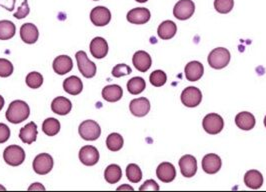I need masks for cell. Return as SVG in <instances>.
<instances>
[{
	"instance_id": "6da1fadb",
	"label": "cell",
	"mask_w": 266,
	"mask_h": 192,
	"mask_svg": "<svg viewBox=\"0 0 266 192\" xmlns=\"http://www.w3.org/2000/svg\"><path fill=\"white\" fill-rule=\"evenodd\" d=\"M30 108L28 104L22 100H14L9 104L6 111V118L13 124L21 123L29 117Z\"/></svg>"
},
{
	"instance_id": "7a4b0ae2",
	"label": "cell",
	"mask_w": 266,
	"mask_h": 192,
	"mask_svg": "<svg viewBox=\"0 0 266 192\" xmlns=\"http://www.w3.org/2000/svg\"><path fill=\"white\" fill-rule=\"evenodd\" d=\"M208 64L214 69H222L230 61V52L223 47L213 49L208 55Z\"/></svg>"
},
{
	"instance_id": "3957f363",
	"label": "cell",
	"mask_w": 266,
	"mask_h": 192,
	"mask_svg": "<svg viewBox=\"0 0 266 192\" xmlns=\"http://www.w3.org/2000/svg\"><path fill=\"white\" fill-rule=\"evenodd\" d=\"M4 161L10 166H19L25 160V152L18 145H10L3 152Z\"/></svg>"
},
{
	"instance_id": "277c9868",
	"label": "cell",
	"mask_w": 266,
	"mask_h": 192,
	"mask_svg": "<svg viewBox=\"0 0 266 192\" xmlns=\"http://www.w3.org/2000/svg\"><path fill=\"white\" fill-rule=\"evenodd\" d=\"M79 135L87 141H94L99 138L101 134V128L94 120H85L78 128Z\"/></svg>"
},
{
	"instance_id": "5b68a950",
	"label": "cell",
	"mask_w": 266,
	"mask_h": 192,
	"mask_svg": "<svg viewBox=\"0 0 266 192\" xmlns=\"http://www.w3.org/2000/svg\"><path fill=\"white\" fill-rule=\"evenodd\" d=\"M78 69L85 78H92L96 74V65L90 61L84 51H78L75 54Z\"/></svg>"
},
{
	"instance_id": "8992f818",
	"label": "cell",
	"mask_w": 266,
	"mask_h": 192,
	"mask_svg": "<svg viewBox=\"0 0 266 192\" xmlns=\"http://www.w3.org/2000/svg\"><path fill=\"white\" fill-rule=\"evenodd\" d=\"M195 11V5L192 0H179L174 8L173 15L179 20L189 19Z\"/></svg>"
},
{
	"instance_id": "52a82bcc",
	"label": "cell",
	"mask_w": 266,
	"mask_h": 192,
	"mask_svg": "<svg viewBox=\"0 0 266 192\" xmlns=\"http://www.w3.org/2000/svg\"><path fill=\"white\" fill-rule=\"evenodd\" d=\"M53 168V158L47 153L38 154L33 160V169L39 175L49 173Z\"/></svg>"
},
{
	"instance_id": "ba28073f",
	"label": "cell",
	"mask_w": 266,
	"mask_h": 192,
	"mask_svg": "<svg viewBox=\"0 0 266 192\" xmlns=\"http://www.w3.org/2000/svg\"><path fill=\"white\" fill-rule=\"evenodd\" d=\"M202 126L208 134L215 135L221 132V130L224 127V121L222 117L217 113H209L204 117Z\"/></svg>"
},
{
	"instance_id": "9c48e42d",
	"label": "cell",
	"mask_w": 266,
	"mask_h": 192,
	"mask_svg": "<svg viewBox=\"0 0 266 192\" xmlns=\"http://www.w3.org/2000/svg\"><path fill=\"white\" fill-rule=\"evenodd\" d=\"M202 93L197 87L189 86L181 93V102L186 107H196L201 103Z\"/></svg>"
},
{
	"instance_id": "30bf717a",
	"label": "cell",
	"mask_w": 266,
	"mask_h": 192,
	"mask_svg": "<svg viewBox=\"0 0 266 192\" xmlns=\"http://www.w3.org/2000/svg\"><path fill=\"white\" fill-rule=\"evenodd\" d=\"M90 19L95 26H105L111 20V12L104 6H97L91 10Z\"/></svg>"
},
{
	"instance_id": "8fae6325",
	"label": "cell",
	"mask_w": 266,
	"mask_h": 192,
	"mask_svg": "<svg viewBox=\"0 0 266 192\" xmlns=\"http://www.w3.org/2000/svg\"><path fill=\"white\" fill-rule=\"evenodd\" d=\"M79 160L86 166H93L99 160V152L92 145L83 146L79 151Z\"/></svg>"
},
{
	"instance_id": "7c38bea8",
	"label": "cell",
	"mask_w": 266,
	"mask_h": 192,
	"mask_svg": "<svg viewBox=\"0 0 266 192\" xmlns=\"http://www.w3.org/2000/svg\"><path fill=\"white\" fill-rule=\"evenodd\" d=\"M221 164L222 163L220 157L214 153L206 154L201 161V166L203 171L208 174L217 173L221 168Z\"/></svg>"
},
{
	"instance_id": "4fadbf2b",
	"label": "cell",
	"mask_w": 266,
	"mask_h": 192,
	"mask_svg": "<svg viewBox=\"0 0 266 192\" xmlns=\"http://www.w3.org/2000/svg\"><path fill=\"white\" fill-rule=\"evenodd\" d=\"M179 167L181 174L184 177H192L197 171V161L192 155H184L179 160Z\"/></svg>"
},
{
	"instance_id": "5bb4252c",
	"label": "cell",
	"mask_w": 266,
	"mask_h": 192,
	"mask_svg": "<svg viewBox=\"0 0 266 192\" xmlns=\"http://www.w3.org/2000/svg\"><path fill=\"white\" fill-rule=\"evenodd\" d=\"M156 175L159 180L165 183L173 181L176 177V170L173 164L169 162H162L156 169Z\"/></svg>"
},
{
	"instance_id": "9a60e30c",
	"label": "cell",
	"mask_w": 266,
	"mask_h": 192,
	"mask_svg": "<svg viewBox=\"0 0 266 192\" xmlns=\"http://www.w3.org/2000/svg\"><path fill=\"white\" fill-rule=\"evenodd\" d=\"M150 11L144 7L133 8L127 13V21L132 24H145L150 19Z\"/></svg>"
},
{
	"instance_id": "2e32d148",
	"label": "cell",
	"mask_w": 266,
	"mask_h": 192,
	"mask_svg": "<svg viewBox=\"0 0 266 192\" xmlns=\"http://www.w3.org/2000/svg\"><path fill=\"white\" fill-rule=\"evenodd\" d=\"M90 52L94 58H104L108 53L107 41L102 37H95L90 43Z\"/></svg>"
},
{
	"instance_id": "e0dca14e",
	"label": "cell",
	"mask_w": 266,
	"mask_h": 192,
	"mask_svg": "<svg viewBox=\"0 0 266 192\" xmlns=\"http://www.w3.org/2000/svg\"><path fill=\"white\" fill-rule=\"evenodd\" d=\"M129 109L134 116L143 117L150 111V102L145 97L133 99L129 104Z\"/></svg>"
},
{
	"instance_id": "ac0fdd59",
	"label": "cell",
	"mask_w": 266,
	"mask_h": 192,
	"mask_svg": "<svg viewBox=\"0 0 266 192\" xmlns=\"http://www.w3.org/2000/svg\"><path fill=\"white\" fill-rule=\"evenodd\" d=\"M20 37L23 42L33 44L38 40L39 32L37 27L32 23H25L20 28Z\"/></svg>"
},
{
	"instance_id": "d6986e66",
	"label": "cell",
	"mask_w": 266,
	"mask_h": 192,
	"mask_svg": "<svg viewBox=\"0 0 266 192\" xmlns=\"http://www.w3.org/2000/svg\"><path fill=\"white\" fill-rule=\"evenodd\" d=\"M132 62L134 67L138 71L146 72L151 67L152 60H151L150 55L147 52H145L143 50H140V51H137V52L134 53Z\"/></svg>"
},
{
	"instance_id": "ffe728a7",
	"label": "cell",
	"mask_w": 266,
	"mask_h": 192,
	"mask_svg": "<svg viewBox=\"0 0 266 192\" xmlns=\"http://www.w3.org/2000/svg\"><path fill=\"white\" fill-rule=\"evenodd\" d=\"M37 134H38L37 125L34 122H29L24 127L20 129L19 137H20L21 141H23V143L32 144L33 142L36 141Z\"/></svg>"
},
{
	"instance_id": "44dd1931",
	"label": "cell",
	"mask_w": 266,
	"mask_h": 192,
	"mask_svg": "<svg viewBox=\"0 0 266 192\" xmlns=\"http://www.w3.org/2000/svg\"><path fill=\"white\" fill-rule=\"evenodd\" d=\"M71 108H72L71 101L63 96L56 97L55 99H53L51 103L52 111L58 115H66L71 111Z\"/></svg>"
},
{
	"instance_id": "7402d4cb",
	"label": "cell",
	"mask_w": 266,
	"mask_h": 192,
	"mask_svg": "<svg viewBox=\"0 0 266 192\" xmlns=\"http://www.w3.org/2000/svg\"><path fill=\"white\" fill-rule=\"evenodd\" d=\"M204 72V67L200 61H191L186 64L184 73L185 77L189 81H197L202 77Z\"/></svg>"
},
{
	"instance_id": "603a6c76",
	"label": "cell",
	"mask_w": 266,
	"mask_h": 192,
	"mask_svg": "<svg viewBox=\"0 0 266 192\" xmlns=\"http://www.w3.org/2000/svg\"><path fill=\"white\" fill-rule=\"evenodd\" d=\"M244 183L251 189H258L263 184V176L258 170H249L244 175Z\"/></svg>"
},
{
	"instance_id": "cb8c5ba5",
	"label": "cell",
	"mask_w": 266,
	"mask_h": 192,
	"mask_svg": "<svg viewBox=\"0 0 266 192\" xmlns=\"http://www.w3.org/2000/svg\"><path fill=\"white\" fill-rule=\"evenodd\" d=\"M123 95V90L119 85L112 84L107 85L102 90V97L108 102H116L121 99Z\"/></svg>"
},
{
	"instance_id": "d4e9b609",
	"label": "cell",
	"mask_w": 266,
	"mask_h": 192,
	"mask_svg": "<svg viewBox=\"0 0 266 192\" xmlns=\"http://www.w3.org/2000/svg\"><path fill=\"white\" fill-rule=\"evenodd\" d=\"M53 70L59 75H64L73 68L72 59L67 55L57 56L53 61Z\"/></svg>"
},
{
	"instance_id": "484cf974",
	"label": "cell",
	"mask_w": 266,
	"mask_h": 192,
	"mask_svg": "<svg viewBox=\"0 0 266 192\" xmlns=\"http://www.w3.org/2000/svg\"><path fill=\"white\" fill-rule=\"evenodd\" d=\"M176 31H177V26L171 20L163 21L158 26V29H157L158 36L163 40H168L174 37V35L176 34Z\"/></svg>"
},
{
	"instance_id": "4316f807",
	"label": "cell",
	"mask_w": 266,
	"mask_h": 192,
	"mask_svg": "<svg viewBox=\"0 0 266 192\" xmlns=\"http://www.w3.org/2000/svg\"><path fill=\"white\" fill-rule=\"evenodd\" d=\"M235 123L237 127L242 130H251L255 126V117L250 112H240L235 117Z\"/></svg>"
},
{
	"instance_id": "83f0119b",
	"label": "cell",
	"mask_w": 266,
	"mask_h": 192,
	"mask_svg": "<svg viewBox=\"0 0 266 192\" xmlns=\"http://www.w3.org/2000/svg\"><path fill=\"white\" fill-rule=\"evenodd\" d=\"M63 89L68 94L71 95H78L82 89H83V84L82 81L79 77L73 75L66 78L63 82Z\"/></svg>"
},
{
	"instance_id": "f1b7e54d",
	"label": "cell",
	"mask_w": 266,
	"mask_h": 192,
	"mask_svg": "<svg viewBox=\"0 0 266 192\" xmlns=\"http://www.w3.org/2000/svg\"><path fill=\"white\" fill-rule=\"evenodd\" d=\"M122 177V170L117 164L108 165L104 171V178L110 184L117 183Z\"/></svg>"
},
{
	"instance_id": "f546056e",
	"label": "cell",
	"mask_w": 266,
	"mask_h": 192,
	"mask_svg": "<svg viewBox=\"0 0 266 192\" xmlns=\"http://www.w3.org/2000/svg\"><path fill=\"white\" fill-rule=\"evenodd\" d=\"M16 32L15 24L9 20L0 21V40L11 39Z\"/></svg>"
},
{
	"instance_id": "4dcf8cb0",
	"label": "cell",
	"mask_w": 266,
	"mask_h": 192,
	"mask_svg": "<svg viewBox=\"0 0 266 192\" xmlns=\"http://www.w3.org/2000/svg\"><path fill=\"white\" fill-rule=\"evenodd\" d=\"M146 87L145 80L142 77H133L127 82V90L132 95H138Z\"/></svg>"
},
{
	"instance_id": "1f68e13d",
	"label": "cell",
	"mask_w": 266,
	"mask_h": 192,
	"mask_svg": "<svg viewBox=\"0 0 266 192\" xmlns=\"http://www.w3.org/2000/svg\"><path fill=\"white\" fill-rule=\"evenodd\" d=\"M123 143H124L123 137L119 133H111L108 135L106 139L107 148L113 152L119 151L122 148Z\"/></svg>"
},
{
	"instance_id": "d6a6232c",
	"label": "cell",
	"mask_w": 266,
	"mask_h": 192,
	"mask_svg": "<svg viewBox=\"0 0 266 192\" xmlns=\"http://www.w3.org/2000/svg\"><path fill=\"white\" fill-rule=\"evenodd\" d=\"M42 129L47 136H55L60 131V122L56 118H47L42 124Z\"/></svg>"
},
{
	"instance_id": "836d02e7",
	"label": "cell",
	"mask_w": 266,
	"mask_h": 192,
	"mask_svg": "<svg viewBox=\"0 0 266 192\" xmlns=\"http://www.w3.org/2000/svg\"><path fill=\"white\" fill-rule=\"evenodd\" d=\"M126 176L130 182L138 183L142 179V171L138 165L131 163V164L127 165Z\"/></svg>"
},
{
	"instance_id": "e575fe53",
	"label": "cell",
	"mask_w": 266,
	"mask_h": 192,
	"mask_svg": "<svg viewBox=\"0 0 266 192\" xmlns=\"http://www.w3.org/2000/svg\"><path fill=\"white\" fill-rule=\"evenodd\" d=\"M150 83L155 86V87H161L162 85H164L166 83L167 80V76L166 73L162 70H155L150 74L149 77Z\"/></svg>"
},
{
	"instance_id": "d590c367",
	"label": "cell",
	"mask_w": 266,
	"mask_h": 192,
	"mask_svg": "<svg viewBox=\"0 0 266 192\" xmlns=\"http://www.w3.org/2000/svg\"><path fill=\"white\" fill-rule=\"evenodd\" d=\"M43 83V77L39 72H30L26 76V84L32 89L39 88Z\"/></svg>"
},
{
	"instance_id": "8d00e7d4",
	"label": "cell",
	"mask_w": 266,
	"mask_h": 192,
	"mask_svg": "<svg viewBox=\"0 0 266 192\" xmlns=\"http://www.w3.org/2000/svg\"><path fill=\"white\" fill-rule=\"evenodd\" d=\"M234 6V0H215L214 8L218 13H229Z\"/></svg>"
},
{
	"instance_id": "74e56055",
	"label": "cell",
	"mask_w": 266,
	"mask_h": 192,
	"mask_svg": "<svg viewBox=\"0 0 266 192\" xmlns=\"http://www.w3.org/2000/svg\"><path fill=\"white\" fill-rule=\"evenodd\" d=\"M132 72L130 66L126 65V64H117L116 66H114V68L112 69V75L116 78L125 76V75H129Z\"/></svg>"
},
{
	"instance_id": "f35d334b",
	"label": "cell",
	"mask_w": 266,
	"mask_h": 192,
	"mask_svg": "<svg viewBox=\"0 0 266 192\" xmlns=\"http://www.w3.org/2000/svg\"><path fill=\"white\" fill-rule=\"evenodd\" d=\"M13 73V65L5 59L0 58V77H8Z\"/></svg>"
},
{
	"instance_id": "ab89813d",
	"label": "cell",
	"mask_w": 266,
	"mask_h": 192,
	"mask_svg": "<svg viewBox=\"0 0 266 192\" xmlns=\"http://www.w3.org/2000/svg\"><path fill=\"white\" fill-rule=\"evenodd\" d=\"M30 12V9H29V5H28V0H24L22 2V4L19 6L18 10L14 13V17L17 18V19H23L25 18Z\"/></svg>"
},
{
	"instance_id": "60d3db41",
	"label": "cell",
	"mask_w": 266,
	"mask_h": 192,
	"mask_svg": "<svg viewBox=\"0 0 266 192\" xmlns=\"http://www.w3.org/2000/svg\"><path fill=\"white\" fill-rule=\"evenodd\" d=\"M139 190H140V191H142V190H152V191L155 190V191H158V190H159V186H158V184H157L154 180L149 179V180H146V181L140 186Z\"/></svg>"
},
{
	"instance_id": "b9f144b4",
	"label": "cell",
	"mask_w": 266,
	"mask_h": 192,
	"mask_svg": "<svg viewBox=\"0 0 266 192\" xmlns=\"http://www.w3.org/2000/svg\"><path fill=\"white\" fill-rule=\"evenodd\" d=\"M10 137V129L9 127L4 124L0 123V144L6 142Z\"/></svg>"
},
{
	"instance_id": "7bdbcfd3",
	"label": "cell",
	"mask_w": 266,
	"mask_h": 192,
	"mask_svg": "<svg viewBox=\"0 0 266 192\" xmlns=\"http://www.w3.org/2000/svg\"><path fill=\"white\" fill-rule=\"evenodd\" d=\"M16 0H0V7L5 8L8 11H13Z\"/></svg>"
},
{
	"instance_id": "ee69618b",
	"label": "cell",
	"mask_w": 266,
	"mask_h": 192,
	"mask_svg": "<svg viewBox=\"0 0 266 192\" xmlns=\"http://www.w3.org/2000/svg\"><path fill=\"white\" fill-rule=\"evenodd\" d=\"M29 190H44L45 188H44V186H42L41 185V183H38V182H36V183H33L29 188H28Z\"/></svg>"
},
{
	"instance_id": "f6af8a7d",
	"label": "cell",
	"mask_w": 266,
	"mask_h": 192,
	"mask_svg": "<svg viewBox=\"0 0 266 192\" xmlns=\"http://www.w3.org/2000/svg\"><path fill=\"white\" fill-rule=\"evenodd\" d=\"M123 189H128V190H133L132 187L131 186H128V185H122L120 187L117 188V190H123Z\"/></svg>"
},
{
	"instance_id": "bcb514c9",
	"label": "cell",
	"mask_w": 266,
	"mask_h": 192,
	"mask_svg": "<svg viewBox=\"0 0 266 192\" xmlns=\"http://www.w3.org/2000/svg\"><path fill=\"white\" fill-rule=\"evenodd\" d=\"M3 106H4V98L0 95V110L3 108Z\"/></svg>"
},
{
	"instance_id": "7dc6e473",
	"label": "cell",
	"mask_w": 266,
	"mask_h": 192,
	"mask_svg": "<svg viewBox=\"0 0 266 192\" xmlns=\"http://www.w3.org/2000/svg\"><path fill=\"white\" fill-rule=\"evenodd\" d=\"M135 1H137V2H139V3H144V2H147L148 0H135Z\"/></svg>"
},
{
	"instance_id": "c3c4849f",
	"label": "cell",
	"mask_w": 266,
	"mask_h": 192,
	"mask_svg": "<svg viewBox=\"0 0 266 192\" xmlns=\"http://www.w3.org/2000/svg\"><path fill=\"white\" fill-rule=\"evenodd\" d=\"M264 125H265V127H266V116L265 117H264Z\"/></svg>"
},
{
	"instance_id": "681fc988",
	"label": "cell",
	"mask_w": 266,
	"mask_h": 192,
	"mask_svg": "<svg viewBox=\"0 0 266 192\" xmlns=\"http://www.w3.org/2000/svg\"><path fill=\"white\" fill-rule=\"evenodd\" d=\"M94 1H98V0H94Z\"/></svg>"
}]
</instances>
